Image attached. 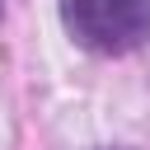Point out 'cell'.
Wrapping results in <instances>:
<instances>
[{
    "mask_svg": "<svg viewBox=\"0 0 150 150\" xmlns=\"http://www.w3.org/2000/svg\"><path fill=\"white\" fill-rule=\"evenodd\" d=\"M103 150H127V145H103Z\"/></svg>",
    "mask_w": 150,
    "mask_h": 150,
    "instance_id": "7a4b0ae2",
    "label": "cell"
},
{
    "mask_svg": "<svg viewBox=\"0 0 150 150\" xmlns=\"http://www.w3.org/2000/svg\"><path fill=\"white\" fill-rule=\"evenodd\" d=\"M0 14H5V0H0Z\"/></svg>",
    "mask_w": 150,
    "mask_h": 150,
    "instance_id": "3957f363",
    "label": "cell"
},
{
    "mask_svg": "<svg viewBox=\"0 0 150 150\" xmlns=\"http://www.w3.org/2000/svg\"><path fill=\"white\" fill-rule=\"evenodd\" d=\"M66 33L98 56H127L150 42V0H61Z\"/></svg>",
    "mask_w": 150,
    "mask_h": 150,
    "instance_id": "6da1fadb",
    "label": "cell"
}]
</instances>
